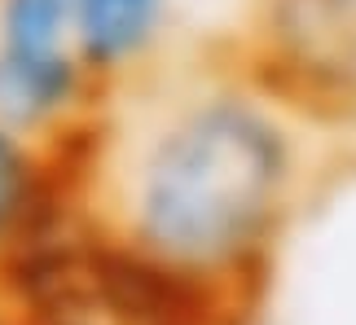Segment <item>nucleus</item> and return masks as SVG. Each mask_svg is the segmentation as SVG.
Returning a JSON list of instances; mask_svg holds the SVG:
<instances>
[{
  "label": "nucleus",
  "instance_id": "nucleus-1",
  "mask_svg": "<svg viewBox=\"0 0 356 325\" xmlns=\"http://www.w3.org/2000/svg\"><path fill=\"white\" fill-rule=\"evenodd\" d=\"M286 185V145L255 110L216 101L189 115L145 167L141 233L163 264L238 260L268 228Z\"/></svg>",
  "mask_w": 356,
  "mask_h": 325
},
{
  "label": "nucleus",
  "instance_id": "nucleus-2",
  "mask_svg": "<svg viewBox=\"0 0 356 325\" xmlns=\"http://www.w3.org/2000/svg\"><path fill=\"white\" fill-rule=\"evenodd\" d=\"M49 325H189L185 286L168 268L119 251H49L31 268Z\"/></svg>",
  "mask_w": 356,
  "mask_h": 325
},
{
  "label": "nucleus",
  "instance_id": "nucleus-3",
  "mask_svg": "<svg viewBox=\"0 0 356 325\" xmlns=\"http://www.w3.org/2000/svg\"><path fill=\"white\" fill-rule=\"evenodd\" d=\"M66 22V0H9L0 49V110L9 119H40L71 92Z\"/></svg>",
  "mask_w": 356,
  "mask_h": 325
},
{
  "label": "nucleus",
  "instance_id": "nucleus-4",
  "mask_svg": "<svg viewBox=\"0 0 356 325\" xmlns=\"http://www.w3.org/2000/svg\"><path fill=\"white\" fill-rule=\"evenodd\" d=\"M66 5H71V26L79 44L97 62H115L141 49L159 13V0H66Z\"/></svg>",
  "mask_w": 356,
  "mask_h": 325
},
{
  "label": "nucleus",
  "instance_id": "nucleus-5",
  "mask_svg": "<svg viewBox=\"0 0 356 325\" xmlns=\"http://www.w3.org/2000/svg\"><path fill=\"white\" fill-rule=\"evenodd\" d=\"M22 207H26V162L0 137V233L18 220Z\"/></svg>",
  "mask_w": 356,
  "mask_h": 325
}]
</instances>
